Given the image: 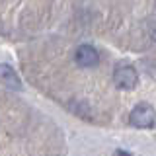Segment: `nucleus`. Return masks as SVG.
I'll use <instances>...</instances> for the list:
<instances>
[{
    "label": "nucleus",
    "instance_id": "1",
    "mask_svg": "<svg viewBox=\"0 0 156 156\" xmlns=\"http://www.w3.org/2000/svg\"><path fill=\"white\" fill-rule=\"evenodd\" d=\"M129 123L136 129H152L156 123L154 107L150 104H136L129 113Z\"/></svg>",
    "mask_w": 156,
    "mask_h": 156
},
{
    "label": "nucleus",
    "instance_id": "2",
    "mask_svg": "<svg viewBox=\"0 0 156 156\" xmlns=\"http://www.w3.org/2000/svg\"><path fill=\"white\" fill-rule=\"evenodd\" d=\"M72 61L76 62V66L94 68V66H98V62H100V53H98V49L94 45H90V43H82V45H78L74 49V53H72Z\"/></svg>",
    "mask_w": 156,
    "mask_h": 156
},
{
    "label": "nucleus",
    "instance_id": "4",
    "mask_svg": "<svg viewBox=\"0 0 156 156\" xmlns=\"http://www.w3.org/2000/svg\"><path fill=\"white\" fill-rule=\"evenodd\" d=\"M0 84L10 90H22V80H20L18 72L4 62H0Z\"/></svg>",
    "mask_w": 156,
    "mask_h": 156
},
{
    "label": "nucleus",
    "instance_id": "3",
    "mask_svg": "<svg viewBox=\"0 0 156 156\" xmlns=\"http://www.w3.org/2000/svg\"><path fill=\"white\" fill-rule=\"evenodd\" d=\"M113 84L119 90H133L139 84V74L133 66L129 65H119L113 70Z\"/></svg>",
    "mask_w": 156,
    "mask_h": 156
}]
</instances>
